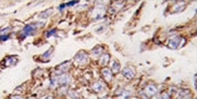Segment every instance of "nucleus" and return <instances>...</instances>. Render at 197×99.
Wrapping results in <instances>:
<instances>
[{"label": "nucleus", "instance_id": "1", "mask_svg": "<svg viewBox=\"0 0 197 99\" xmlns=\"http://www.w3.org/2000/svg\"><path fill=\"white\" fill-rule=\"evenodd\" d=\"M44 23H40V22H37V23H33V24H30L28 25V26H26L23 30V34H22V36H23V38L27 37V36H30L32 34H34L35 31H37V30L39 29V27L43 26Z\"/></svg>", "mask_w": 197, "mask_h": 99}, {"label": "nucleus", "instance_id": "2", "mask_svg": "<svg viewBox=\"0 0 197 99\" xmlns=\"http://www.w3.org/2000/svg\"><path fill=\"white\" fill-rule=\"evenodd\" d=\"M185 43V39L183 37H180V36H177V37H174L173 39H171L168 41V48L170 49H178L180 47H182Z\"/></svg>", "mask_w": 197, "mask_h": 99}, {"label": "nucleus", "instance_id": "3", "mask_svg": "<svg viewBox=\"0 0 197 99\" xmlns=\"http://www.w3.org/2000/svg\"><path fill=\"white\" fill-rule=\"evenodd\" d=\"M74 60H76L78 64L80 65H83V64H86L87 62V60H88V56L86 53H84V52H79L78 54H76L75 57H74Z\"/></svg>", "mask_w": 197, "mask_h": 99}, {"label": "nucleus", "instance_id": "4", "mask_svg": "<svg viewBox=\"0 0 197 99\" xmlns=\"http://www.w3.org/2000/svg\"><path fill=\"white\" fill-rule=\"evenodd\" d=\"M122 72H123V75L125 76V77L128 78V79L134 78V76H135V70H134V68L131 67H125Z\"/></svg>", "mask_w": 197, "mask_h": 99}, {"label": "nucleus", "instance_id": "5", "mask_svg": "<svg viewBox=\"0 0 197 99\" xmlns=\"http://www.w3.org/2000/svg\"><path fill=\"white\" fill-rule=\"evenodd\" d=\"M57 80L59 85H68L69 81H70V77H69V75H68V74H62L59 77H57Z\"/></svg>", "mask_w": 197, "mask_h": 99}, {"label": "nucleus", "instance_id": "6", "mask_svg": "<svg viewBox=\"0 0 197 99\" xmlns=\"http://www.w3.org/2000/svg\"><path fill=\"white\" fill-rule=\"evenodd\" d=\"M157 92V88L156 85L154 84H150L145 88V93L147 94V96H152L155 95Z\"/></svg>", "mask_w": 197, "mask_h": 99}, {"label": "nucleus", "instance_id": "7", "mask_svg": "<svg viewBox=\"0 0 197 99\" xmlns=\"http://www.w3.org/2000/svg\"><path fill=\"white\" fill-rule=\"evenodd\" d=\"M191 93L188 89H180L177 92V97L178 99H186L187 97H190Z\"/></svg>", "mask_w": 197, "mask_h": 99}, {"label": "nucleus", "instance_id": "8", "mask_svg": "<svg viewBox=\"0 0 197 99\" xmlns=\"http://www.w3.org/2000/svg\"><path fill=\"white\" fill-rule=\"evenodd\" d=\"M102 75H103V77L105 78V80L106 81L109 82V81L112 80V77H113L112 71H111L109 68H107V67L103 68V70H102Z\"/></svg>", "mask_w": 197, "mask_h": 99}, {"label": "nucleus", "instance_id": "9", "mask_svg": "<svg viewBox=\"0 0 197 99\" xmlns=\"http://www.w3.org/2000/svg\"><path fill=\"white\" fill-rule=\"evenodd\" d=\"M92 89L96 92H102L103 90H105V85L100 81H97L92 85Z\"/></svg>", "mask_w": 197, "mask_h": 99}, {"label": "nucleus", "instance_id": "10", "mask_svg": "<svg viewBox=\"0 0 197 99\" xmlns=\"http://www.w3.org/2000/svg\"><path fill=\"white\" fill-rule=\"evenodd\" d=\"M102 52H103V49L100 46H97L92 50V56L95 57H99V56L102 55Z\"/></svg>", "mask_w": 197, "mask_h": 99}, {"label": "nucleus", "instance_id": "11", "mask_svg": "<svg viewBox=\"0 0 197 99\" xmlns=\"http://www.w3.org/2000/svg\"><path fill=\"white\" fill-rule=\"evenodd\" d=\"M69 65H70V62H63V65H60V67H59V71L60 72H65V71H68V68H69Z\"/></svg>", "mask_w": 197, "mask_h": 99}, {"label": "nucleus", "instance_id": "12", "mask_svg": "<svg viewBox=\"0 0 197 99\" xmlns=\"http://www.w3.org/2000/svg\"><path fill=\"white\" fill-rule=\"evenodd\" d=\"M131 95H132L131 90H125V91H123V93H122V95L119 97V99H130Z\"/></svg>", "mask_w": 197, "mask_h": 99}, {"label": "nucleus", "instance_id": "13", "mask_svg": "<svg viewBox=\"0 0 197 99\" xmlns=\"http://www.w3.org/2000/svg\"><path fill=\"white\" fill-rule=\"evenodd\" d=\"M120 65H119L118 62H116V60H114V62H112V71L115 73L119 72V70H120Z\"/></svg>", "mask_w": 197, "mask_h": 99}, {"label": "nucleus", "instance_id": "14", "mask_svg": "<svg viewBox=\"0 0 197 99\" xmlns=\"http://www.w3.org/2000/svg\"><path fill=\"white\" fill-rule=\"evenodd\" d=\"M16 59V57H9L6 59V65L10 67V65H15L17 64V62H13V60Z\"/></svg>", "mask_w": 197, "mask_h": 99}, {"label": "nucleus", "instance_id": "15", "mask_svg": "<svg viewBox=\"0 0 197 99\" xmlns=\"http://www.w3.org/2000/svg\"><path fill=\"white\" fill-rule=\"evenodd\" d=\"M52 9H48L47 11H45L44 13H41V14H40V18H44V19L48 18L49 16L52 14Z\"/></svg>", "mask_w": 197, "mask_h": 99}, {"label": "nucleus", "instance_id": "16", "mask_svg": "<svg viewBox=\"0 0 197 99\" xmlns=\"http://www.w3.org/2000/svg\"><path fill=\"white\" fill-rule=\"evenodd\" d=\"M109 59H110V56L108 54H105L103 57H101V60H100V62L102 65H106V64H108V62H109Z\"/></svg>", "mask_w": 197, "mask_h": 99}, {"label": "nucleus", "instance_id": "17", "mask_svg": "<svg viewBox=\"0 0 197 99\" xmlns=\"http://www.w3.org/2000/svg\"><path fill=\"white\" fill-rule=\"evenodd\" d=\"M154 99H170V94H168V93H162V94L156 96Z\"/></svg>", "mask_w": 197, "mask_h": 99}, {"label": "nucleus", "instance_id": "18", "mask_svg": "<svg viewBox=\"0 0 197 99\" xmlns=\"http://www.w3.org/2000/svg\"><path fill=\"white\" fill-rule=\"evenodd\" d=\"M50 85H51V87H52V88H55V87H57L58 85H59V84H58L57 77H55V78H52V80H51V84H50Z\"/></svg>", "mask_w": 197, "mask_h": 99}, {"label": "nucleus", "instance_id": "19", "mask_svg": "<svg viewBox=\"0 0 197 99\" xmlns=\"http://www.w3.org/2000/svg\"><path fill=\"white\" fill-rule=\"evenodd\" d=\"M105 29H106V28H105V26H104V25H101V26L97 27V29H96V33H102V32L104 31Z\"/></svg>", "mask_w": 197, "mask_h": 99}, {"label": "nucleus", "instance_id": "20", "mask_svg": "<svg viewBox=\"0 0 197 99\" xmlns=\"http://www.w3.org/2000/svg\"><path fill=\"white\" fill-rule=\"evenodd\" d=\"M55 32H57V30H55V29L51 30V31H49V32L46 34V37H47V38L51 37V36H52V35H55Z\"/></svg>", "mask_w": 197, "mask_h": 99}, {"label": "nucleus", "instance_id": "21", "mask_svg": "<svg viewBox=\"0 0 197 99\" xmlns=\"http://www.w3.org/2000/svg\"><path fill=\"white\" fill-rule=\"evenodd\" d=\"M52 51H54V49H52V48H51V49L49 50L48 52H47L46 54H44V56H43V57H50V55H51V54H52Z\"/></svg>", "mask_w": 197, "mask_h": 99}, {"label": "nucleus", "instance_id": "22", "mask_svg": "<svg viewBox=\"0 0 197 99\" xmlns=\"http://www.w3.org/2000/svg\"><path fill=\"white\" fill-rule=\"evenodd\" d=\"M77 3H78V1H70V2H68V3H66L65 5L66 6H73V5L77 4Z\"/></svg>", "mask_w": 197, "mask_h": 99}, {"label": "nucleus", "instance_id": "23", "mask_svg": "<svg viewBox=\"0 0 197 99\" xmlns=\"http://www.w3.org/2000/svg\"><path fill=\"white\" fill-rule=\"evenodd\" d=\"M8 39V36L7 35H1V42L3 41H6Z\"/></svg>", "mask_w": 197, "mask_h": 99}, {"label": "nucleus", "instance_id": "24", "mask_svg": "<svg viewBox=\"0 0 197 99\" xmlns=\"http://www.w3.org/2000/svg\"><path fill=\"white\" fill-rule=\"evenodd\" d=\"M11 99H23V98H22L21 96H19V95H15V96H12Z\"/></svg>", "mask_w": 197, "mask_h": 99}, {"label": "nucleus", "instance_id": "25", "mask_svg": "<svg viewBox=\"0 0 197 99\" xmlns=\"http://www.w3.org/2000/svg\"><path fill=\"white\" fill-rule=\"evenodd\" d=\"M65 6H66V5H65V4H63V5H60V6L59 7V9H60V10H63V8H65Z\"/></svg>", "mask_w": 197, "mask_h": 99}, {"label": "nucleus", "instance_id": "26", "mask_svg": "<svg viewBox=\"0 0 197 99\" xmlns=\"http://www.w3.org/2000/svg\"><path fill=\"white\" fill-rule=\"evenodd\" d=\"M194 87L196 88V74L194 75Z\"/></svg>", "mask_w": 197, "mask_h": 99}, {"label": "nucleus", "instance_id": "27", "mask_svg": "<svg viewBox=\"0 0 197 99\" xmlns=\"http://www.w3.org/2000/svg\"><path fill=\"white\" fill-rule=\"evenodd\" d=\"M44 99H52V97L51 95H48V96H46V97L44 98Z\"/></svg>", "mask_w": 197, "mask_h": 99}, {"label": "nucleus", "instance_id": "28", "mask_svg": "<svg viewBox=\"0 0 197 99\" xmlns=\"http://www.w3.org/2000/svg\"><path fill=\"white\" fill-rule=\"evenodd\" d=\"M29 99H36V98H34V97H30Z\"/></svg>", "mask_w": 197, "mask_h": 99}]
</instances>
